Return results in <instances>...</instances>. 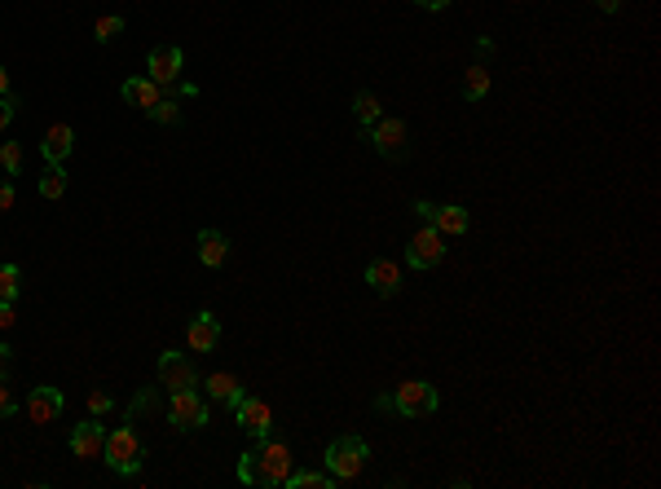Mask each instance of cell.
Here are the masks:
<instances>
[{"mask_svg": "<svg viewBox=\"0 0 661 489\" xmlns=\"http://www.w3.org/2000/svg\"><path fill=\"white\" fill-rule=\"evenodd\" d=\"M292 476V450L283 441H256V450H243L238 455V481L243 485H261V489H278Z\"/></svg>", "mask_w": 661, "mask_h": 489, "instance_id": "cell-1", "label": "cell"}, {"mask_svg": "<svg viewBox=\"0 0 661 489\" xmlns=\"http://www.w3.org/2000/svg\"><path fill=\"white\" fill-rule=\"evenodd\" d=\"M436 406H441V397H436L428 379H406V384L393 388V397H375V410H393L401 419H424Z\"/></svg>", "mask_w": 661, "mask_h": 489, "instance_id": "cell-2", "label": "cell"}, {"mask_svg": "<svg viewBox=\"0 0 661 489\" xmlns=\"http://www.w3.org/2000/svg\"><path fill=\"white\" fill-rule=\"evenodd\" d=\"M101 458H106L120 476H137V472H141V463H146V446H141V436H137L132 419H124V424H115L110 432H106Z\"/></svg>", "mask_w": 661, "mask_h": 489, "instance_id": "cell-3", "label": "cell"}, {"mask_svg": "<svg viewBox=\"0 0 661 489\" xmlns=\"http://www.w3.org/2000/svg\"><path fill=\"white\" fill-rule=\"evenodd\" d=\"M366 458H370V450H366L362 436H353V432H344V436H335L327 446V472L344 485V481H353V476H362Z\"/></svg>", "mask_w": 661, "mask_h": 489, "instance_id": "cell-4", "label": "cell"}, {"mask_svg": "<svg viewBox=\"0 0 661 489\" xmlns=\"http://www.w3.org/2000/svg\"><path fill=\"white\" fill-rule=\"evenodd\" d=\"M370 146H375L379 159H388V163L410 159V129H406V120L379 115V120L370 124Z\"/></svg>", "mask_w": 661, "mask_h": 489, "instance_id": "cell-5", "label": "cell"}, {"mask_svg": "<svg viewBox=\"0 0 661 489\" xmlns=\"http://www.w3.org/2000/svg\"><path fill=\"white\" fill-rule=\"evenodd\" d=\"M212 419V406L198 388H177L172 392V406H168V424L177 432H198V427Z\"/></svg>", "mask_w": 661, "mask_h": 489, "instance_id": "cell-6", "label": "cell"}, {"mask_svg": "<svg viewBox=\"0 0 661 489\" xmlns=\"http://www.w3.org/2000/svg\"><path fill=\"white\" fill-rule=\"evenodd\" d=\"M234 424L243 427L252 441H264L269 432H273V410H269V401H261V397H238V406H234Z\"/></svg>", "mask_w": 661, "mask_h": 489, "instance_id": "cell-7", "label": "cell"}, {"mask_svg": "<svg viewBox=\"0 0 661 489\" xmlns=\"http://www.w3.org/2000/svg\"><path fill=\"white\" fill-rule=\"evenodd\" d=\"M441 256H445V234L436 225H424L410 238V247H406V264L410 269H436Z\"/></svg>", "mask_w": 661, "mask_h": 489, "instance_id": "cell-8", "label": "cell"}, {"mask_svg": "<svg viewBox=\"0 0 661 489\" xmlns=\"http://www.w3.org/2000/svg\"><path fill=\"white\" fill-rule=\"evenodd\" d=\"M181 66H186V53H181L177 44H155V49H150V58H146L150 80H155V84H164V89H177Z\"/></svg>", "mask_w": 661, "mask_h": 489, "instance_id": "cell-9", "label": "cell"}, {"mask_svg": "<svg viewBox=\"0 0 661 489\" xmlns=\"http://www.w3.org/2000/svg\"><path fill=\"white\" fill-rule=\"evenodd\" d=\"M155 370H159V384H164V388H195L198 384V370H195V361L186 358V353H159V366H155Z\"/></svg>", "mask_w": 661, "mask_h": 489, "instance_id": "cell-10", "label": "cell"}, {"mask_svg": "<svg viewBox=\"0 0 661 489\" xmlns=\"http://www.w3.org/2000/svg\"><path fill=\"white\" fill-rule=\"evenodd\" d=\"M101 446H106V424L101 419H84V424L71 427V455L75 458H101Z\"/></svg>", "mask_w": 661, "mask_h": 489, "instance_id": "cell-11", "label": "cell"}, {"mask_svg": "<svg viewBox=\"0 0 661 489\" xmlns=\"http://www.w3.org/2000/svg\"><path fill=\"white\" fill-rule=\"evenodd\" d=\"M62 406H66L62 388L40 384V388H32V397H27V419H32V424H53V419L62 415Z\"/></svg>", "mask_w": 661, "mask_h": 489, "instance_id": "cell-12", "label": "cell"}, {"mask_svg": "<svg viewBox=\"0 0 661 489\" xmlns=\"http://www.w3.org/2000/svg\"><path fill=\"white\" fill-rule=\"evenodd\" d=\"M186 344L195 349V353H212L216 344H221V322L207 313V309H198L190 326H186Z\"/></svg>", "mask_w": 661, "mask_h": 489, "instance_id": "cell-13", "label": "cell"}, {"mask_svg": "<svg viewBox=\"0 0 661 489\" xmlns=\"http://www.w3.org/2000/svg\"><path fill=\"white\" fill-rule=\"evenodd\" d=\"M366 283H370V292L375 295H397L401 292V264L388 261V256L370 261L366 264Z\"/></svg>", "mask_w": 661, "mask_h": 489, "instance_id": "cell-14", "label": "cell"}, {"mask_svg": "<svg viewBox=\"0 0 661 489\" xmlns=\"http://www.w3.org/2000/svg\"><path fill=\"white\" fill-rule=\"evenodd\" d=\"M71 150H75V129H71V124H53V129L44 132V141H40L44 163H66Z\"/></svg>", "mask_w": 661, "mask_h": 489, "instance_id": "cell-15", "label": "cell"}, {"mask_svg": "<svg viewBox=\"0 0 661 489\" xmlns=\"http://www.w3.org/2000/svg\"><path fill=\"white\" fill-rule=\"evenodd\" d=\"M120 93H124L129 106H137V110H150L155 101L164 98V84H155L150 75H132V80H124V89H120Z\"/></svg>", "mask_w": 661, "mask_h": 489, "instance_id": "cell-16", "label": "cell"}, {"mask_svg": "<svg viewBox=\"0 0 661 489\" xmlns=\"http://www.w3.org/2000/svg\"><path fill=\"white\" fill-rule=\"evenodd\" d=\"M198 261L207 264V269H221V264L230 261V238L221 229H198Z\"/></svg>", "mask_w": 661, "mask_h": 489, "instance_id": "cell-17", "label": "cell"}, {"mask_svg": "<svg viewBox=\"0 0 661 489\" xmlns=\"http://www.w3.org/2000/svg\"><path fill=\"white\" fill-rule=\"evenodd\" d=\"M243 384H238V375H230V370H212V375H207V397H212V401H216V406H238V397H243Z\"/></svg>", "mask_w": 661, "mask_h": 489, "instance_id": "cell-18", "label": "cell"}, {"mask_svg": "<svg viewBox=\"0 0 661 489\" xmlns=\"http://www.w3.org/2000/svg\"><path fill=\"white\" fill-rule=\"evenodd\" d=\"M432 225L441 229L445 238H463L467 225H472V216H467V207H459V203H441V207L432 212Z\"/></svg>", "mask_w": 661, "mask_h": 489, "instance_id": "cell-19", "label": "cell"}, {"mask_svg": "<svg viewBox=\"0 0 661 489\" xmlns=\"http://www.w3.org/2000/svg\"><path fill=\"white\" fill-rule=\"evenodd\" d=\"M490 84H494L490 66H485V62H472V66H467V75H463V98H467V101H481L485 93H490Z\"/></svg>", "mask_w": 661, "mask_h": 489, "instance_id": "cell-20", "label": "cell"}, {"mask_svg": "<svg viewBox=\"0 0 661 489\" xmlns=\"http://www.w3.org/2000/svg\"><path fill=\"white\" fill-rule=\"evenodd\" d=\"M35 190H40V198H49V203L62 198L66 195V168L62 163H49V168L40 172V186H35Z\"/></svg>", "mask_w": 661, "mask_h": 489, "instance_id": "cell-21", "label": "cell"}, {"mask_svg": "<svg viewBox=\"0 0 661 489\" xmlns=\"http://www.w3.org/2000/svg\"><path fill=\"white\" fill-rule=\"evenodd\" d=\"M340 481L330 476V472H292L287 481H283V489H335Z\"/></svg>", "mask_w": 661, "mask_h": 489, "instance_id": "cell-22", "label": "cell"}, {"mask_svg": "<svg viewBox=\"0 0 661 489\" xmlns=\"http://www.w3.org/2000/svg\"><path fill=\"white\" fill-rule=\"evenodd\" d=\"M353 115H358V124H362V129H370V124L384 115V106H379V98H375V93H366V89H362V93L353 98Z\"/></svg>", "mask_w": 661, "mask_h": 489, "instance_id": "cell-23", "label": "cell"}, {"mask_svg": "<svg viewBox=\"0 0 661 489\" xmlns=\"http://www.w3.org/2000/svg\"><path fill=\"white\" fill-rule=\"evenodd\" d=\"M146 115H150L155 124H164V129H177V124H181V106H177V98H159Z\"/></svg>", "mask_w": 661, "mask_h": 489, "instance_id": "cell-24", "label": "cell"}, {"mask_svg": "<svg viewBox=\"0 0 661 489\" xmlns=\"http://www.w3.org/2000/svg\"><path fill=\"white\" fill-rule=\"evenodd\" d=\"M18 292H23V269L0 264V300H18Z\"/></svg>", "mask_w": 661, "mask_h": 489, "instance_id": "cell-25", "label": "cell"}, {"mask_svg": "<svg viewBox=\"0 0 661 489\" xmlns=\"http://www.w3.org/2000/svg\"><path fill=\"white\" fill-rule=\"evenodd\" d=\"M124 32V18L120 14H101L98 23H93V35H98V44H110L115 35Z\"/></svg>", "mask_w": 661, "mask_h": 489, "instance_id": "cell-26", "label": "cell"}, {"mask_svg": "<svg viewBox=\"0 0 661 489\" xmlns=\"http://www.w3.org/2000/svg\"><path fill=\"white\" fill-rule=\"evenodd\" d=\"M0 168H5L9 177L23 172V146H18V141H0Z\"/></svg>", "mask_w": 661, "mask_h": 489, "instance_id": "cell-27", "label": "cell"}, {"mask_svg": "<svg viewBox=\"0 0 661 489\" xmlns=\"http://www.w3.org/2000/svg\"><path fill=\"white\" fill-rule=\"evenodd\" d=\"M155 406H159V397H155V388H141V392H137V397L129 401V415H124V419H137V415H150Z\"/></svg>", "mask_w": 661, "mask_h": 489, "instance_id": "cell-28", "label": "cell"}, {"mask_svg": "<svg viewBox=\"0 0 661 489\" xmlns=\"http://www.w3.org/2000/svg\"><path fill=\"white\" fill-rule=\"evenodd\" d=\"M110 410H115V397H110V392H106V388H93V392H89V415H93V419L110 415Z\"/></svg>", "mask_w": 661, "mask_h": 489, "instance_id": "cell-29", "label": "cell"}, {"mask_svg": "<svg viewBox=\"0 0 661 489\" xmlns=\"http://www.w3.org/2000/svg\"><path fill=\"white\" fill-rule=\"evenodd\" d=\"M14 115H18V98L9 93V98H0V132L9 129V124H14Z\"/></svg>", "mask_w": 661, "mask_h": 489, "instance_id": "cell-30", "label": "cell"}, {"mask_svg": "<svg viewBox=\"0 0 661 489\" xmlns=\"http://www.w3.org/2000/svg\"><path fill=\"white\" fill-rule=\"evenodd\" d=\"M14 410H18V401H14V392H9V384L0 379V419H9Z\"/></svg>", "mask_w": 661, "mask_h": 489, "instance_id": "cell-31", "label": "cell"}, {"mask_svg": "<svg viewBox=\"0 0 661 489\" xmlns=\"http://www.w3.org/2000/svg\"><path fill=\"white\" fill-rule=\"evenodd\" d=\"M9 326H18V309H14V300H0V331H9Z\"/></svg>", "mask_w": 661, "mask_h": 489, "instance_id": "cell-32", "label": "cell"}, {"mask_svg": "<svg viewBox=\"0 0 661 489\" xmlns=\"http://www.w3.org/2000/svg\"><path fill=\"white\" fill-rule=\"evenodd\" d=\"M18 203V190H14V181H0V212H9Z\"/></svg>", "mask_w": 661, "mask_h": 489, "instance_id": "cell-33", "label": "cell"}, {"mask_svg": "<svg viewBox=\"0 0 661 489\" xmlns=\"http://www.w3.org/2000/svg\"><path fill=\"white\" fill-rule=\"evenodd\" d=\"M432 212H436V203H428V198H419V203H415V216H419L424 225H432Z\"/></svg>", "mask_w": 661, "mask_h": 489, "instance_id": "cell-34", "label": "cell"}, {"mask_svg": "<svg viewBox=\"0 0 661 489\" xmlns=\"http://www.w3.org/2000/svg\"><path fill=\"white\" fill-rule=\"evenodd\" d=\"M9 361H14V349H9V344H0V379L9 375Z\"/></svg>", "mask_w": 661, "mask_h": 489, "instance_id": "cell-35", "label": "cell"}, {"mask_svg": "<svg viewBox=\"0 0 661 489\" xmlns=\"http://www.w3.org/2000/svg\"><path fill=\"white\" fill-rule=\"evenodd\" d=\"M415 5H419V9H428V14H441L450 0H415Z\"/></svg>", "mask_w": 661, "mask_h": 489, "instance_id": "cell-36", "label": "cell"}, {"mask_svg": "<svg viewBox=\"0 0 661 489\" xmlns=\"http://www.w3.org/2000/svg\"><path fill=\"white\" fill-rule=\"evenodd\" d=\"M595 9H604V14H618V9H622V0H595Z\"/></svg>", "mask_w": 661, "mask_h": 489, "instance_id": "cell-37", "label": "cell"}, {"mask_svg": "<svg viewBox=\"0 0 661 489\" xmlns=\"http://www.w3.org/2000/svg\"><path fill=\"white\" fill-rule=\"evenodd\" d=\"M14 89H9V71H5V62H0V98H9Z\"/></svg>", "mask_w": 661, "mask_h": 489, "instance_id": "cell-38", "label": "cell"}]
</instances>
